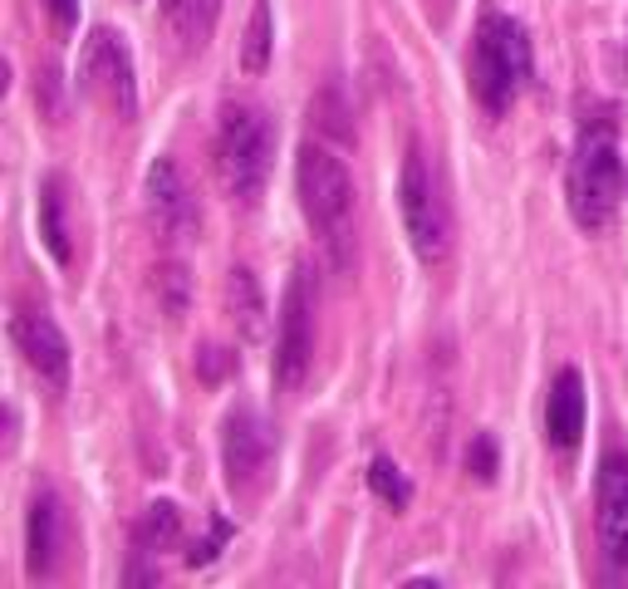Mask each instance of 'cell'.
<instances>
[{
  "mask_svg": "<svg viewBox=\"0 0 628 589\" xmlns=\"http://www.w3.org/2000/svg\"><path fill=\"white\" fill-rule=\"evenodd\" d=\"M201 379H207V383H217L221 379V373H227L231 369V363H236V353H227V349H217V345H211V349H201Z\"/></svg>",
  "mask_w": 628,
  "mask_h": 589,
  "instance_id": "22",
  "label": "cell"
},
{
  "mask_svg": "<svg viewBox=\"0 0 628 589\" xmlns=\"http://www.w3.org/2000/svg\"><path fill=\"white\" fill-rule=\"evenodd\" d=\"M599 546L619 575H628V457L604 452L599 462Z\"/></svg>",
  "mask_w": 628,
  "mask_h": 589,
  "instance_id": "11",
  "label": "cell"
},
{
  "mask_svg": "<svg viewBox=\"0 0 628 589\" xmlns=\"http://www.w3.org/2000/svg\"><path fill=\"white\" fill-rule=\"evenodd\" d=\"M182 540V511L172 501H152L143 516H138V550L158 556V550H172Z\"/></svg>",
  "mask_w": 628,
  "mask_h": 589,
  "instance_id": "18",
  "label": "cell"
},
{
  "mask_svg": "<svg viewBox=\"0 0 628 589\" xmlns=\"http://www.w3.org/2000/svg\"><path fill=\"white\" fill-rule=\"evenodd\" d=\"M227 305H231V320L236 329H241V339H266V294H260L256 286V276L246 266H236L231 276H227Z\"/></svg>",
  "mask_w": 628,
  "mask_h": 589,
  "instance_id": "14",
  "label": "cell"
},
{
  "mask_svg": "<svg viewBox=\"0 0 628 589\" xmlns=\"http://www.w3.org/2000/svg\"><path fill=\"white\" fill-rule=\"evenodd\" d=\"M162 10H168V26L182 34L187 50H201L221 16V0H162Z\"/></svg>",
  "mask_w": 628,
  "mask_h": 589,
  "instance_id": "16",
  "label": "cell"
},
{
  "mask_svg": "<svg viewBox=\"0 0 628 589\" xmlns=\"http://www.w3.org/2000/svg\"><path fill=\"white\" fill-rule=\"evenodd\" d=\"M231 536V526L227 521H217V530H211V540H201V546L187 550V565H207V560H217V550H221V540Z\"/></svg>",
  "mask_w": 628,
  "mask_h": 589,
  "instance_id": "23",
  "label": "cell"
},
{
  "mask_svg": "<svg viewBox=\"0 0 628 589\" xmlns=\"http://www.w3.org/2000/svg\"><path fill=\"white\" fill-rule=\"evenodd\" d=\"M398 207H402V227H408L412 256L422 266H442L452 256V211H447V197L437 187V172L428 168L422 143H412L408 158H402Z\"/></svg>",
  "mask_w": 628,
  "mask_h": 589,
  "instance_id": "5",
  "label": "cell"
},
{
  "mask_svg": "<svg viewBox=\"0 0 628 589\" xmlns=\"http://www.w3.org/2000/svg\"><path fill=\"white\" fill-rule=\"evenodd\" d=\"M10 335H16V349L26 353V369L40 379L50 393H64L69 388V339L64 329L54 325L50 310H20L10 320Z\"/></svg>",
  "mask_w": 628,
  "mask_h": 589,
  "instance_id": "9",
  "label": "cell"
},
{
  "mask_svg": "<svg viewBox=\"0 0 628 589\" xmlns=\"http://www.w3.org/2000/svg\"><path fill=\"white\" fill-rule=\"evenodd\" d=\"M467 471L477 481H496L501 457H496V438H491V432H471V442H467Z\"/></svg>",
  "mask_w": 628,
  "mask_h": 589,
  "instance_id": "20",
  "label": "cell"
},
{
  "mask_svg": "<svg viewBox=\"0 0 628 589\" xmlns=\"http://www.w3.org/2000/svg\"><path fill=\"white\" fill-rule=\"evenodd\" d=\"M79 84L93 103H103L118 123L138 118V74H133V54H128V40L113 30H93L84 44V59H79Z\"/></svg>",
  "mask_w": 628,
  "mask_h": 589,
  "instance_id": "7",
  "label": "cell"
},
{
  "mask_svg": "<svg viewBox=\"0 0 628 589\" xmlns=\"http://www.w3.org/2000/svg\"><path fill=\"white\" fill-rule=\"evenodd\" d=\"M270 50H276L270 0H256L251 20H246V34H241V69H246V74H266V69H270Z\"/></svg>",
  "mask_w": 628,
  "mask_h": 589,
  "instance_id": "17",
  "label": "cell"
},
{
  "mask_svg": "<svg viewBox=\"0 0 628 589\" xmlns=\"http://www.w3.org/2000/svg\"><path fill=\"white\" fill-rule=\"evenodd\" d=\"M369 487H373V497L383 501V506H393V511H408L412 487H408V477H402V471H398V462H388V457H378V462L369 467Z\"/></svg>",
  "mask_w": 628,
  "mask_h": 589,
  "instance_id": "19",
  "label": "cell"
},
{
  "mask_svg": "<svg viewBox=\"0 0 628 589\" xmlns=\"http://www.w3.org/2000/svg\"><path fill=\"white\" fill-rule=\"evenodd\" d=\"M530 79V40L520 20L486 10L471 44V93L486 113H506Z\"/></svg>",
  "mask_w": 628,
  "mask_h": 589,
  "instance_id": "4",
  "label": "cell"
},
{
  "mask_svg": "<svg viewBox=\"0 0 628 589\" xmlns=\"http://www.w3.org/2000/svg\"><path fill=\"white\" fill-rule=\"evenodd\" d=\"M40 236H44V251L59 266L74 261V241H69V217H64V177H54V172L40 187Z\"/></svg>",
  "mask_w": 628,
  "mask_h": 589,
  "instance_id": "15",
  "label": "cell"
},
{
  "mask_svg": "<svg viewBox=\"0 0 628 589\" xmlns=\"http://www.w3.org/2000/svg\"><path fill=\"white\" fill-rule=\"evenodd\" d=\"M428 6H437V20H442L447 10H452V0H428Z\"/></svg>",
  "mask_w": 628,
  "mask_h": 589,
  "instance_id": "25",
  "label": "cell"
},
{
  "mask_svg": "<svg viewBox=\"0 0 628 589\" xmlns=\"http://www.w3.org/2000/svg\"><path fill=\"white\" fill-rule=\"evenodd\" d=\"M59 530H64V511H59V497L50 487H40L30 497V521H26V565L34 580H50L59 565Z\"/></svg>",
  "mask_w": 628,
  "mask_h": 589,
  "instance_id": "12",
  "label": "cell"
},
{
  "mask_svg": "<svg viewBox=\"0 0 628 589\" xmlns=\"http://www.w3.org/2000/svg\"><path fill=\"white\" fill-rule=\"evenodd\" d=\"M624 187V162H619V118L609 103H589L579 118L575 158H570V211L585 231H604L614 221Z\"/></svg>",
  "mask_w": 628,
  "mask_h": 589,
  "instance_id": "1",
  "label": "cell"
},
{
  "mask_svg": "<svg viewBox=\"0 0 628 589\" xmlns=\"http://www.w3.org/2000/svg\"><path fill=\"white\" fill-rule=\"evenodd\" d=\"M44 10H50V20L59 30H74L79 26V0H44Z\"/></svg>",
  "mask_w": 628,
  "mask_h": 589,
  "instance_id": "24",
  "label": "cell"
},
{
  "mask_svg": "<svg viewBox=\"0 0 628 589\" xmlns=\"http://www.w3.org/2000/svg\"><path fill=\"white\" fill-rule=\"evenodd\" d=\"M295 192H300L305 221L329 246L335 266H349V231H353V182L343 158H335L325 143H305L295 158Z\"/></svg>",
  "mask_w": 628,
  "mask_h": 589,
  "instance_id": "3",
  "label": "cell"
},
{
  "mask_svg": "<svg viewBox=\"0 0 628 589\" xmlns=\"http://www.w3.org/2000/svg\"><path fill=\"white\" fill-rule=\"evenodd\" d=\"M315 369V286L310 270L295 266L286 300H280V325H276V388L295 393Z\"/></svg>",
  "mask_w": 628,
  "mask_h": 589,
  "instance_id": "6",
  "label": "cell"
},
{
  "mask_svg": "<svg viewBox=\"0 0 628 589\" xmlns=\"http://www.w3.org/2000/svg\"><path fill=\"white\" fill-rule=\"evenodd\" d=\"M270 457H276V432L256 408H236L221 428V467L236 497H256L266 487Z\"/></svg>",
  "mask_w": 628,
  "mask_h": 589,
  "instance_id": "8",
  "label": "cell"
},
{
  "mask_svg": "<svg viewBox=\"0 0 628 589\" xmlns=\"http://www.w3.org/2000/svg\"><path fill=\"white\" fill-rule=\"evenodd\" d=\"M148 217L168 241H187V236L201 231L197 197H192V187H187V177L172 158H158L148 168Z\"/></svg>",
  "mask_w": 628,
  "mask_h": 589,
  "instance_id": "10",
  "label": "cell"
},
{
  "mask_svg": "<svg viewBox=\"0 0 628 589\" xmlns=\"http://www.w3.org/2000/svg\"><path fill=\"white\" fill-rule=\"evenodd\" d=\"M579 432H585V379L575 369H565L550 388V403H545V438H550V447L570 452Z\"/></svg>",
  "mask_w": 628,
  "mask_h": 589,
  "instance_id": "13",
  "label": "cell"
},
{
  "mask_svg": "<svg viewBox=\"0 0 628 589\" xmlns=\"http://www.w3.org/2000/svg\"><path fill=\"white\" fill-rule=\"evenodd\" d=\"M270 162H276V123L251 99H231L217 123V172L231 202L256 207L266 197Z\"/></svg>",
  "mask_w": 628,
  "mask_h": 589,
  "instance_id": "2",
  "label": "cell"
},
{
  "mask_svg": "<svg viewBox=\"0 0 628 589\" xmlns=\"http://www.w3.org/2000/svg\"><path fill=\"white\" fill-rule=\"evenodd\" d=\"M158 294H162V305H168L172 320L187 310V270L177 266V261H168V266L158 270Z\"/></svg>",
  "mask_w": 628,
  "mask_h": 589,
  "instance_id": "21",
  "label": "cell"
}]
</instances>
